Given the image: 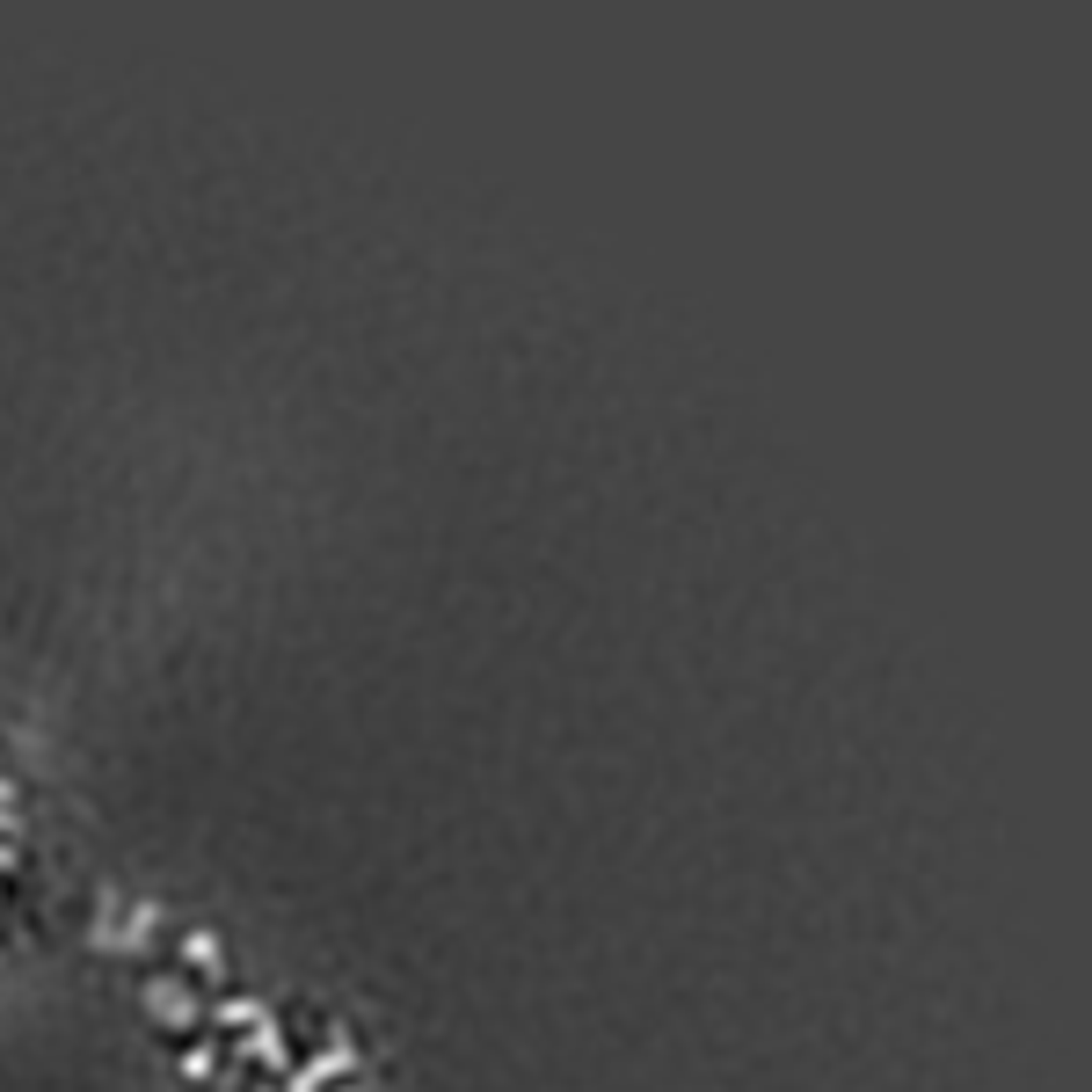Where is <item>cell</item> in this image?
<instances>
[{
    "instance_id": "6da1fadb",
    "label": "cell",
    "mask_w": 1092,
    "mask_h": 1092,
    "mask_svg": "<svg viewBox=\"0 0 1092 1092\" xmlns=\"http://www.w3.org/2000/svg\"><path fill=\"white\" fill-rule=\"evenodd\" d=\"M350 1063H357V1056H350V1049H343V1042H336V1049H328V1056H320V1063H306V1071H299V1085H292V1092H313V1085H320V1078H336V1071H350Z\"/></svg>"
},
{
    "instance_id": "3957f363",
    "label": "cell",
    "mask_w": 1092,
    "mask_h": 1092,
    "mask_svg": "<svg viewBox=\"0 0 1092 1092\" xmlns=\"http://www.w3.org/2000/svg\"><path fill=\"white\" fill-rule=\"evenodd\" d=\"M218 1019H226V1027H234V1019H262V1012H255V1005H248V998H226V1005H218Z\"/></svg>"
},
{
    "instance_id": "7a4b0ae2",
    "label": "cell",
    "mask_w": 1092,
    "mask_h": 1092,
    "mask_svg": "<svg viewBox=\"0 0 1092 1092\" xmlns=\"http://www.w3.org/2000/svg\"><path fill=\"white\" fill-rule=\"evenodd\" d=\"M153 1012L160 1019H190L197 1005H190V991H175V983H153Z\"/></svg>"
}]
</instances>
